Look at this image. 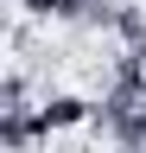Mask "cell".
<instances>
[{
    "label": "cell",
    "mask_w": 146,
    "mask_h": 153,
    "mask_svg": "<svg viewBox=\"0 0 146 153\" xmlns=\"http://www.w3.org/2000/svg\"><path fill=\"white\" fill-rule=\"evenodd\" d=\"M89 115H95V108H89L83 96H45V108H38V121H45V140H51V134H64V128H83Z\"/></svg>",
    "instance_id": "cell-1"
},
{
    "label": "cell",
    "mask_w": 146,
    "mask_h": 153,
    "mask_svg": "<svg viewBox=\"0 0 146 153\" xmlns=\"http://www.w3.org/2000/svg\"><path fill=\"white\" fill-rule=\"evenodd\" d=\"M26 19H38V26H51V19H83L89 0H19Z\"/></svg>",
    "instance_id": "cell-2"
}]
</instances>
